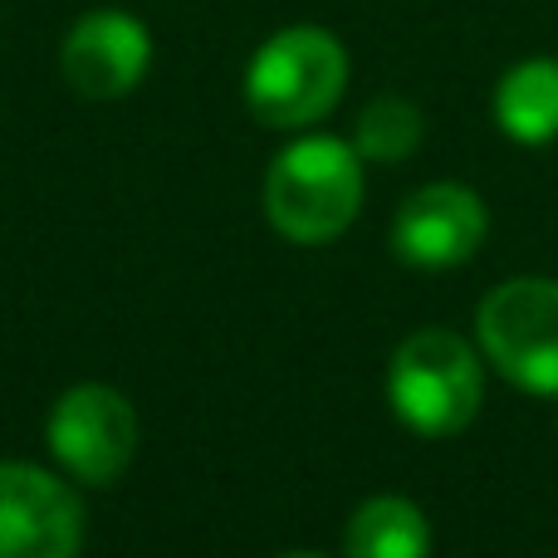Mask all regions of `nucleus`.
Masks as SVG:
<instances>
[{
    "label": "nucleus",
    "mask_w": 558,
    "mask_h": 558,
    "mask_svg": "<svg viewBox=\"0 0 558 558\" xmlns=\"http://www.w3.org/2000/svg\"><path fill=\"white\" fill-rule=\"evenodd\" d=\"M363 206V157L338 137H299L265 172V216L299 245L333 241Z\"/></svg>",
    "instance_id": "obj_1"
},
{
    "label": "nucleus",
    "mask_w": 558,
    "mask_h": 558,
    "mask_svg": "<svg viewBox=\"0 0 558 558\" xmlns=\"http://www.w3.org/2000/svg\"><path fill=\"white\" fill-rule=\"evenodd\" d=\"M348 88V54L328 29L289 25L255 49L245 69V104L265 128H308Z\"/></svg>",
    "instance_id": "obj_2"
},
{
    "label": "nucleus",
    "mask_w": 558,
    "mask_h": 558,
    "mask_svg": "<svg viewBox=\"0 0 558 558\" xmlns=\"http://www.w3.org/2000/svg\"><path fill=\"white\" fill-rule=\"evenodd\" d=\"M392 412L422 436H456L475 422L485 373L475 348L451 328H422L392 353L387 367Z\"/></svg>",
    "instance_id": "obj_3"
},
{
    "label": "nucleus",
    "mask_w": 558,
    "mask_h": 558,
    "mask_svg": "<svg viewBox=\"0 0 558 558\" xmlns=\"http://www.w3.org/2000/svg\"><path fill=\"white\" fill-rule=\"evenodd\" d=\"M475 333L505 383L534 397H558V279H505L485 294Z\"/></svg>",
    "instance_id": "obj_4"
},
{
    "label": "nucleus",
    "mask_w": 558,
    "mask_h": 558,
    "mask_svg": "<svg viewBox=\"0 0 558 558\" xmlns=\"http://www.w3.org/2000/svg\"><path fill=\"white\" fill-rule=\"evenodd\" d=\"M49 451L78 481L104 485L128 471L137 451V412L113 387H74L49 412Z\"/></svg>",
    "instance_id": "obj_5"
},
{
    "label": "nucleus",
    "mask_w": 558,
    "mask_h": 558,
    "mask_svg": "<svg viewBox=\"0 0 558 558\" xmlns=\"http://www.w3.org/2000/svg\"><path fill=\"white\" fill-rule=\"evenodd\" d=\"M84 510L35 465H0V558H78Z\"/></svg>",
    "instance_id": "obj_6"
},
{
    "label": "nucleus",
    "mask_w": 558,
    "mask_h": 558,
    "mask_svg": "<svg viewBox=\"0 0 558 558\" xmlns=\"http://www.w3.org/2000/svg\"><path fill=\"white\" fill-rule=\"evenodd\" d=\"M485 226L490 216L471 186L432 182L402 202L392 221V251L416 270H456L481 251Z\"/></svg>",
    "instance_id": "obj_7"
},
{
    "label": "nucleus",
    "mask_w": 558,
    "mask_h": 558,
    "mask_svg": "<svg viewBox=\"0 0 558 558\" xmlns=\"http://www.w3.org/2000/svg\"><path fill=\"white\" fill-rule=\"evenodd\" d=\"M147 64H153V35L128 10H88L59 49V69H64L69 88L94 98V104L133 94Z\"/></svg>",
    "instance_id": "obj_8"
},
{
    "label": "nucleus",
    "mask_w": 558,
    "mask_h": 558,
    "mask_svg": "<svg viewBox=\"0 0 558 558\" xmlns=\"http://www.w3.org/2000/svg\"><path fill=\"white\" fill-rule=\"evenodd\" d=\"M495 123L524 147L558 137V59H520L495 84Z\"/></svg>",
    "instance_id": "obj_9"
},
{
    "label": "nucleus",
    "mask_w": 558,
    "mask_h": 558,
    "mask_svg": "<svg viewBox=\"0 0 558 558\" xmlns=\"http://www.w3.org/2000/svg\"><path fill=\"white\" fill-rule=\"evenodd\" d=\"M343 558H432V524L402 495H377L348 520Z\"/></svg>",
    "instance_id": "obj_10"
},
{
    "label": "nucleus",
    "mask_w": 558,
    "mask_h": 558,
    "mask_svg": "<svg viewBox=\"0 0 558 558\" xmlns=\"http://www.w3.org/2000/svg\"><path fill=\"white\" fill-rule=\"evenodd\" d=\"M422 133H426V118L412 98H397V94H383L357 113V133H353V147L357 157L367 162H402L422 147Z\"/></svg>",
    "instance_id": "obj_11"
},
{
    "label": "nucleus",
    "mask_w": 558,
    "mask_h": 558,
    "mask_svg": "<svg viewBox=\"0 0 558 558\" xmlns=\"http://www.w3.org/2000/svg\"><path fill=\"white\" fill-rule=\"evenodd\" d=\"M284 558H318V554H284Z\"/></svg>",
    "instance_id": "obj_12"
}]
</instances>
